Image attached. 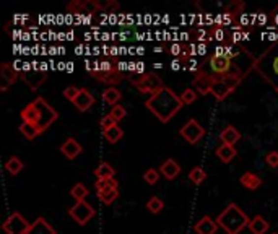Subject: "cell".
<instances>
[{
    "instance_id": "cell-1",
    "label": "cell",
    "mask_w": 278,
    "mask_h": 234,
    "mask_svg": "<svg viewBox=\"0 0 278 234\" xmlns=\"http://www.w3.org/2000/svg\"><path fill=\"white\" fill-rule=\"evenodd\" d=\"M145 106L148 108V111L156 116L158 120L161 122H169L173 117L176 116L183 108V101H181V96H178L173 89L168 87H163L159 91H156L154 94H152L147 101Z\"/></svg>"
},
{
    "instance_id": "cell-2",
    "label": "cell",
    "mask_w": 278,
    "mask_h": 234,
    "mask_svg": "<svg viewBox=\"0 0 278 234\" xmlns=\"http://www.w3.org/2000/svg\"><path fill=\"white\" fill-rule=\"evenodd\" d=\"M216 223L226 234H239L244 228H249L250 218L236 204H229L216 216Z\"/></svg>"
},
{
    "instance_id": "cell-3",
    "label": "cell",
    "mask_w": 278,
    "mask_h": 234,
    "mask_svg": "<svg viewBox=\"0 0 278 234\" xmlns=\"http://www.w3.org/2000/svg\"><path fill=\"white\" fill-rule=\"evenodd\" d=\"M257 70L278 93V42L272 44L254 63Z\"/></svg>"
},
{
    "instance_id": "cell-4",
    "label": "cell",
    "mask_w": 278,
    "mask_h": 234,
    "mask_svg": "<svg viewBox=\"0 0 278 234\" xmlns=\"http://www.w3.org/2000/svg\"><path fill=\"white\" fill-rule=\"evenodd\" d=\"M239 83H241V75L239 73H228V75L223 77H215L212 85V94L218 101H223L239 87Z\"/></svg>"
},
{
    "instance_id": "cell-5",
    "label": "cell",
    "mask_w": 278,
    "mask_h": 234,
    "mask_svg": "<svg viewBox=\"0 0 278 234\" xmlns=\"http://www.w3.org/2000/svg\"><path fill=\"white\" fill-rule=\"evenodd\" d=\"M34 104H36V109H37L36 127H37V130H39V134H42V132H46L59 119V113L52 108L49 103H47L44 98H41V96L34 99Z\"/></svg>"
},
{
    "instance_id": "cell-6",
    "label": "cell",
    "mask_w": 278,
    "mask_h": 234,
    "mask_svg": "<svg viewBox=\"0 0 278 234\" xmlns=\"http://www.w3.org/2000/svg\"><path fill=\"white\" fill-rule=\"evenodd\" d=\"M130 83L135 87L140 93H148V94H154L159 91L164 85H163V78L156 75V73L150 72V73H142L138 77H130Z\"/></svg>"
},
{
    "instance_id": "cell-7",
    "label": "cell",
    "mask_w": 278,
    "mask_h": 234,
    "mask_svg": "<svg viewBox=\"0 0 278 234\" xmlns=\"http://www.w3.org/2000/svg\"><path fill=\"white\" fill-rule=\"evenodd\" d=\"M92 75L96 78V82L111 85V87L121 83L122 78H124L122 73L117 70L116 67H112L109 62H103V63H99V65H96L94 70H92Z\"/></svg>"
},
{
    "instance_id": "cell-8",
    "label": "cell",
    "mask_w": 278,
    "mask_h": 234,
    "mask_svg": "<svg viewBox=\"0 0 278 234\" xmlns=\"http://www.w3.org/2000/svg\"><path fill=\"white\" fill-rule=\"evenodd\" d=\"M68 215H70L72 220L77 221L80 226H85L92 218L96 216V210L87 200H83V202H77V204L68 210Z\"/></svg>"
},
{
    "instance_id": "cell-9",
    "label": "cell",
    "mask_w": 278,
    "mask_h": 234,
    "mask_svg": "<svg viewBox=\"0 0 278 234\" xmlns=\"http://www.w3.org/2000/svg\"><path fill=\"white\" fill-rule=\"evenodd\" d=\"M179 135L183 137L187 143H190V145H195V143H199L202 138H204L205 129L195 119H189L183 127H181Z\"/></svg>"
},
{
    "instance_id": "cell-10",
    "label": "cell",
    "mask_w": 278,
    "mask_h": 234,
    "mask_svg": "<svg viewBox=\"0 0 278 234\" xmlns=\"http://www.w3.org/2000/svg\"><path fill=\"white\" fill-rule=\"evenodd\" d=\"M31 223L25 220V216L20 213V211H13L7 220L3 221V231L7 234H26L30 230Z\"/></svg>"
},
{
    "instance_id": "cell-11",
    "label": "cell",
    "mask_w": 278,
    "mask_h": 234,
    "mask_svg": "<svg viewBox=\"0 0 278 234\" xmlns=\"http://www.w3.org/2000/svg\"><path fill=\"white\" fill-rule=\"evenodd\" d=\"M210 67L218 77L233 73L231 72V67H233L231 65V58H229L228 56H224V54H213L210 57Z\"/></svg>"
},
{
    "instance_id": "cell-12",
    "label": "cell",
    "mask_w": 278,
    "mask_h": 234,
    "mask_svg": "<svg viewBox=\"0 0 278 234\" xmlns=\"http://www.w3.org/2000/svg\"><path fill=\"white\" fill-rule=\"evenodd\" d=\"M0 80H2V85H0V91H7V89L12 87V85L17 83L18 80V72L15 70V67L12 63H2L0 67Z\"/></svg>"
},
{
    "instance_id": "cell-13",
    "label": "cell",
    "mask_w": 278,
    "mask_h": 234,
    "mask_svg": "<svg viewBox=\"0 0 278 234\" xmlns=\"http://www.w3.org/2000/svg\"><path fill=\"white\" fill-rule=\"evenodd\" d=\"M213 80H215L213 75H208L205 72H199L194 77V80H192V87L195 88V91L199 94H208V93H212Z\"/></svg>"
},
{
    "instance_id": "cell-14",
    "label": "cell",
    "mask_w": 278,
    "mask_h": 234,
    "mask_svg": "<svg viewBox=\"0 0 278 234\" xmlns=\"http://www.w3.org/2000/svg\"><path fill=\"white\" fill-rule=\"evenodd\" d=\"M94 103H96V99L93 94L90 93L87 88H80V93H78V96L75 98L73 106L80 111V113H87L88 109L93 108Z\"/></svg>"
},
{
    "instance_id": "cell-15",
    "label": "cell",
    "mask_w": 278,
    "mask_h": 234,
    "mask_svg": "<svg viewBox=\"0 0 278 234\" xmlns=\"http://www.w3.org/2000/svg\"><path fill=\"white\" fill-rule=\"evenodd\" d=\"M82 151H83V146L80 145L73 137H68L67 140L61 145V153L67 159H75L77 156L82 155Z\"/></svg>"
},
{
    "instance_id": "cell-16",
    "label": "cell",
    "mask_w": 278,
    "mask_h": 234,
    "mask_svg": "<svg viewBox=\"0 0 278 234\" xmlns=\"http://www.w3.org/2000/svg\"><path fill=\"white\" fill-rule=\"evenodd\" d=\"M218 228L220 226H218L216 220H213L212 216L205 215L194 225V231L197 234H215L218 231Z\"/></svg>"
},
{
    "instance_id": "cell-17",
    "label": "cell",
    "mask_w": 278,
    "mask_h": 234,
    "mask_svg": "<svg viewBox=\"0 0 278 234\" xmlns=\"http://www.w3.org/2000/svg\"><path fill=\"white\" fill-rule=\"evenodd\" d=\"M159 173H161V176H164V177H166L168 180H173V179H176L179 176L181 166L178 164V161H176V159L169 158V159H166V161L161 164V166H159Z\"/></svg>"
},
{
    "instance_id": "cell-18",
    "label": "cell",
    "mask_w": 278,
    "mask_h": 234,
    "mask_svg": "<svg viewBox=\"0 0 278 234\" xmlns=\"http://www.w3.org/2000/svg\"><path fill=\"white\" fill-rule=\"evenodd\" d=\"M26 234H57V231L46 221V218L39 216L36 221L31 223L30 230Z\"/></svg>"
},
{
    "instance_id": "cell-19",
    "label": "cell",
    "mask_w": 278,
    "mask_h": 234,
    "mask_svg": "<svg viewBox=\"0 0 278 234\" xmlns=\"http://www.w3.org/2000/svg\"><path fill=\"white\" fill-rule=\"evenodd\" d=\"M220 140L224 143V145H231V146H234L239 140H241V134H239V130H238L234 125H226V127H224V129L221 130Z\"/></svg>"
},
{
    "instance_id": "cell-20",
    "label": "cell",
    "mask_w": 278,
    "mask_h": 234,
    "mask_svg": "<svg viewBox=\"0 0 278 234\" xmlns=\"http://www.w3.org/2000/svg\"><path fill=\"white\" fill-rule=\"evenodd\" d=\"M23 82L28 85L31 89H37L46 82V72H41V73H39V70L26 72L23 75Z\"/></svg>"
},
{
    "instance_id": "cell-21",
    "label": "cell",
    "mask_w": 278,
    "mask_h": 234,
    "mask_svg": "<svg viewBox=\"0 0 278 234\" xmlns=\"http://www.w3.org/2000/svg\"><path fill=\"white\" fill-rule=\"evenodd\" d=\"M215 153H216L218 159H220V161L224 163V164L231 163L233 159H234V156L238 155L236 148L231 146V145H224V143H221V145L216 148V151H215Z\"/></svg>"
},
{
    "instance_id": "cell-22",
    "label": "cell",
    "mask_w": 278,
    "mask_h": 234,
    "mask_svg": "<svg viewBox=\"0 0 278 234\" xmlns=\"http://www.w3.org/2000/svg\"><path fill=\"white\" fill-rule=\"evenodd\" d=\"M249 230L252 234H265L267 231L270 230V225H269V221L265 220L264 216H254L252 220H250L249 223Z\"/></svg>"
},
{
    "instance_id": "cell-23",
    "label": "cell",
    "mask_w": 278,
    "mask_h": 234,
    "mask_svg": "<svg viewBox=\"0 0 278 234\" xmlns=\"http://www.w3.org/2000/svg\"><path fill=\"white\" fill-rule=\"evenodd\" d=\"M239 182H241V185H243V187H246V189L257 190L262 185V179L254 173H244L241 176V179H239Z\"/></svg>"
},
{
    "instance_id": "cell-24",
    "label": "cell",
    "mask_w": 278,
    "mask_h": 234,
    "mask_svg": "<svg viewBox=\"0 0 278 234\" xmlns=\"http://www.w3.org/2000/svg\"><path fill=\"white\" fill-rule=\"evenodd\" d=\"M101 98H103V101H104L106 104H109L111 108H114V106H117V103H119V101L122 99V93L117 88L109 87L108 89H104V91H103Z\"/></svg>"
},
{
    "instance_id": "cell-25",
    "label": "cell",
    "mask_w": 278,
    "mask_h": 234,
    "mask_svg": "<svg viewBox=\"0 0 278 234\" xmlns=\"http://www.w3.org/2000/svg\"><path fill=\"white\" fill-rule=\"evenodd\" d=\"M21 120L26 122V124H33L36 125V122H37V109H36V104H34V101L33 103H30L26 108L21 109Z\"/></svg>"
},
{
    "instance_id": "cell-26",
    "label": "cell",
    "mask_w": 278,
    "mask_h": 234,
    "mask_svg": "<svg viewBox=\"0 0 278 234\" xmlns=\"http://www.w3.org/2000/svg\"><path fill=\"white\" fill-rule=\"evenodd\" d=\"M94 176L96 179H112L116 176V169L112 168L109 163L101 161L98 164V168L94 169Z\"/></svg>"
},
{
    "instance_id": "cell-27",
    "label": "cell",
    "mask_w": 278,
    "mask_h": 234,
    "mask_svg": "<svg viewBox=\"0 0 278 234\" xmlns=\"http://www.w3.org/2000/svg\"><path fill=\"white\" fill-rule=\"evenodd\" d=\"M98 199L103 202L104 205H111L117 197H119V189H106V190H98L96 192Z\"/></svg>"
},
{
    "instance_id": "cell-28",
    "label": "cell",
    "mask_w": 278,
    "mask_h": 234,
    "mask_svg": "<svg viewBox=\"0 0 278 234\" xmlns=\"http://www.w3.org/2000/svg\"><path fill=\"white\" fill-rule=\"evenodd\" d=\"M5 169H7V173H8V174L17 176V174H20L21 169H23V161H21V159H20L18 156L8 158L7 161H5Z\"/></svg>"
},
{
    "instance_id": "cell-29",
    "label": "cell",
    "mask_w": 278,
    "mask_h": 234,
    "mask_svg": "<svg viewBox=\"0 0 278 234\" xmlns=\"http://www.w3.org/2000/svg\"><path fill=\"white\" fill-rule=\"evenodd\" d=\"M18 130H20V134L26 138V140H34L37 135H41L36 125H33V124H26V122H21V125L18 127Z\"/></svg>"
},
{
    "instance_id": "cell-30",
    "label": "cell",
    "mask_w": 278,
    "mask_h": 234,
    "mask_svg": "<svg viewBox=\"0 0 278 234\" xmlns=\"http://www.w3.org/2000/svg\"><path fill=\"white\" fill-rule=\"evenodd\" d=\"M103 135H104V140H108L109 143H117L122 137H124V130L116 124L114 127H111L109 130L103 132Z\"/></svg>"
},
{
    "instance_id": "cell-31",
    "label": "cell",
    "mask_w": 278,
    "mask_h": 234,
    "mask_svg": "<svg viewBox=\"0 0 278 234\" xmlns=\"http://www.w3.org/2000/svg\"><path fill=\"white\" fill-rule=\"evenodd\" d=\"M244 2L243 0H233V2H229L226 5V8H224V15H228V17H236V15L239 13H243V10H244Z\"/></svg>"
},
{
    "instance_id": "cell-32",
    "label": "cell",
    "mask_w": 278,
    "mask_h": 234,
    "mask_svg": "<svg viewBox=\"0 0 278 234\" xmlns=\"http://www.w3.org/2000/svg\"><path fill=\"white\" fill-rule=\"evenodd\" d=\"M147 208L150 213H153V215H158V213H161L163 208H164V202L159 199V197H150L148 202H147Z\"/></svg>"
},
{
    "instance_id": "cell-33",
    "label": "cell",
    "mask_w": 278,
    "mask_h": 234,
    "mask_svg": "<svg viewBox=\"0 0 278 234\" xmlns=\"http://www.w3.org/2000/svg\"><path fill=\"white\" fill-rule=\"evenodd\" d=\"M70 195L75 199V202H83L85 199H87V195H88V189H87V185L82 184V182H78V184H75L73 187L70 189Z\"/></svg>"
},
{
    "instance_id": "cell-34",
    "label": "cell",
    "mask_w": 278,
    "mask_h": 234,
    "mask_svg": "<svg viewBox=\"0 0 278 234\" xmlns=\"http://www.w3.org/2000/svg\"><path fill=\"white\" fill-rule=\"evenodd\" d=\"M94 189H96V192H98V190H106V189H119V182H117L114 177L112 179H96Z\"/></svg>"
},
{
    "instance_id": "cell-35",
    "label": "cell",
    "mask_w": 278,
    "mask_h": 234,
    "mask_svg": "<svg viewBox=\"0 0 278 234\" xmlns=\"http://www.w3.org/2000/svg\"><path fill=\"white\" fill-rule=\"evenodd\" d=\"M189 179H190V182H194V184H202L207 179V173L204 171L202 166H195L194 169L189 171Z\"/></svg>"
},
{
    "instance_id": "cell-36",
    "label": "cell",
    "mask_w": 278,
    "mask_h": 234,
    "mask_svg": "<svg viewBox=\"0 0 278 234\" xmlns=\"http://www.w3.org/2000/svg\"><path fill=\"white\" fill-rule=\"evenodd\" d=\"M197 98H199V93H197L195 89H192V88H185L183 91V94H181V101H183L184 106L195 103Z\"/></svg>"
},
{
    "instance_id": "cell-37",
    "label": "cell",
    "mask_w": 278,
    "mask_h": 234,
    "mask_svg": "<svg viewBox=\"0 0 278 234\" xmlns=\"http://www.w3.org/2000/svg\"><path fill=\"white\" fill-rule=\"evenodd\" d=\"M159 174H161V173L156 171L154 168H150V169H147L145 173H143V180H145L148 185H154L159 180Z\"/></svg>"
},
{
    "instance_id": "cell-38",
    "label": "cell",
    "mask_w": 278,
    "mask_h": 234,
    "mask_svg": "<svg viewBox=\"0 0 278 234\" xmlns=\"http://www.w3.org/2000/svg\"><path fill=\"white\" fill-rule=\"evenodd\" d=\"M82 5H83V13H98L101 7H99V2L98 0H82Z\"/></svg>"
},
{
    "instance_id": "cell-39",
    "label": "cell",
    "mask_w": 278,
    "mask_h": 234,
    "mask_svg": "<svg viewBox=\"0 0 278 234\" xmlns=\"http://www.w3.org/2000/svg\"><path fill=\"white\" fill-rule=\"evenodd\" d=\"M109 116H111L112 119H114L116 122H121V120L124 119V117L127 116V111H125L124 106L117 104V106H114V108H111V113H109Z\"/></svg>"
},
{
    "instance_id": "cell-40",
    "label": "cell",
    "mask_w": 278,
    "mask_h": 234,
    "mask_svg": "<svg viewBox=\"0 0 278 234\" xmlns=\"http://www.w3.org/2000/svg\"><path fill=\"white\" fill-rule=\"evenodd\" d=\"M101 10H104L106 13H114L121 8V5L116 2V0H104V2H99Z\"/></svg>"
},
{
    "instance_id": "cell-41",
    "label": "cell",
    "mask_w": 278,
    "mask_h": 234,
    "mask_svg": "<svg viewBox=\"0 0 278 234\" xmlns=\"http://www.w3.org/2000/svg\"><path fill=\"white\" fill-rule=\"evenodd\" d=\"M117 124V122L112 119V117L109 116V114H106V116H103L101 117V120H99V125H101V130L103 132H106V130H109L111 127H114Z\"/></svg>"
},
{
    "instance_id": "cell-42",
    "label": "cell",
    "mask_w": 278,
    "mask_h": 234,
    "mask_svg": "<svg viewBox=\"0 0 278 234\" xmlns=\"http://www.w3.org/2000/svg\"><path fill=\"white\" fill-rule=\"evenodd\" d=\"M78 93H80V88H77V87H67V88L62 91L63 98L68 99V101H72V103L75 101V98L78 96Z\"/></svg>"
},
{
    "instance_id": "cell-43",
    "label": "cell",
    "mask_w": 278,
    "mask_h": 234,
    "mask_svg": "<svg viewBox=\"0 0 278 234\" xmlns=\"http://www.w3.org/2000/svg\"><path fill=\"white\" fill-rule=\"evenodd\" d=\"M265 163L269 164L270 168H278V151H270L269 155L265 156Z\"/></svg>"
},
{
    "instance_id": "cell-44",
    "label": "cell",
    "mask_w": 278,
    "mask_h": 234,
    "mask_svg": "<svg viewBox=\"0 0 278 234\" xmlns=\"http://www.w3.org/2000/svg\"><path fill=\"white\" fill-rule=\"evenodd\" d=\"M67 10L70 13H83V5H82V2L75 0V2H70L67 5Z\"/></svg>"
},
{
    "instance_id": "cell-45",
    "label": "cell",
    "mask_w": 278,
    "mask_h": 234,
    "mask_svg": "<svg viewBox=\"0 0 278 234\" xmlns=\"http://www.w3.org/2000/svg\"><path fill=\"white\" fill-rule=\"evenodd\" d=\"M212 36H213V39H216V41H226V33H224V29L221 28H215L212 31Z\"/></svg>"
},
{
    "instance_id": "cell-46",
    "label": "cell",
    "mask_w": 278,
    "mask_h": 234,
    "mask_svg": "<svg viewBox=\"0 0 278 234\" xmlns=\"http://www.w3.org/2000/svg\"><path fill=\"white\" fill-rule=\"evenodd\" d=\"M183 49H184V46L181 47L179 44H174V46H171V54H174V56H178V54H183Z\"/></svg>"
},
{
    "instance_id": "cell-47",
    "label": "cell",
    "mask_w": 278,
    "mask_h": 234,
    "mask_svg": "<svg viewBox=\"0 0 278 234\" xmlns=\"http://www.w3.org/2000/svg\"><path fill=\"white\" fill-rule=\"evenodd\" d=\"M274 234H278V233H274Z\"/></svg>"
}]
</instances>
